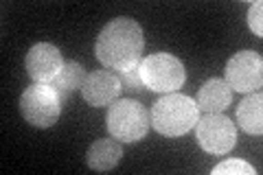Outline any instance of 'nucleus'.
I'll return each mask as SVG.
<instances>
[{"mask_svg": "<svg viewBox=\"0 0 263 175\" xmlns=\"http://www.w3.org/2000/svg\"><path fill=\"white\" fill-rule=\"evenodd\" d=\"M123 149L117 138H101L88 147L86 162L92 171H112L121 162Z\"/></svg>", "mask_w": 263, "mask_h": 175, "instance_id": "obj_10", "label": "nucleus"}, {"mask_svg": "<svg viewBox=\"0 0 263 175\" xmlns=\"http://www.w3.org/2000/svg\"><path fill=\"white\" fill-rule=\"evenodd\" d=\"M20 112L33 127L48 129L62 114V96L51 83H33L20 96Z\"/></svg>", "mask_w": 263, "mask_h": 175, "instance_id": "obj_4", "label": "nucleus"}, {"mask_svg": "<svg viewBox=\"0 0 263 175\" xmlns=\"http://www.w3.org/2000/svg\"><path fill=\"white\" fill-rule=\"evenodd\" d=\"M213 175H257V169L243 160H226L213 166Z\"/></svg>", "mask_w": 263, "mask_h": 175, "instance_id": "obj_14", "label": "nucleus"}, {"mask_svg": "<svg viewBox=\"0 0 263 175\" xmlns=\"http://www.w3.org/2000/svg\"><path fill=\"white\" fill-rule=\"evenodd\" d=\"M84 79H86V70L81 68L77 62H64L62 72L57 74L51 86L57 90L60 96H68V94L75 92V90H81Z\"/></svg>", "mask_w": 263, "mask_h": 175, "instance_id": "obj_13", "label": "nucleus"}, {"mask_svg": "<svg viewBox=\"0 0 263 175\" xmlns=\"http://www.w3.org/2000/svg\"><path fill=\"white\" fill-rule=\"evenodd\" d=\"M200 121V107L186 94L169 92L154 103L149 123L158 134L167 138H178L189 134Z\"/></svg>", "mask_w": 263, "mask_h": 175, "instance_id": "obj_2", "label": "nucleus"}, {"mask_svg": "<svg viewBox=\"0 0 263 175\" xmlns=\"http://www.w3.org/2000/svg\"><path fill=\"white\" fill-rule=\"evenodd\" d=\"M123 92V86L119 81V74L112 70H95L86 74L84 86H81V96L84 101L92 107L112 105Z\"/></svg>", "mask_w": 263, "mask_h": 175, "instance_id": "obj_9", "label": "nucleus"}, {"mask_svg": "<svg viewBox=\"0 0 263 175\" xmlns=\"http://www.w3.org/2000/svg\"><path fill=\"white\" fill-rule=\"evenodd\" d=\"M195 138L204 151L211 155H224L237 143L235 123L224 114H206L195 125Z\"/></svg>", "mask_w": 263, "mask_h": 175, "instance_id": "obj_6", "label": "nucleus"}, {"mask_svg": "<svg viewBox=\"0 0 263 175\" xmlns=\"http://www.w3.org/2000/svg\"><path fill=\"white\" fill-rule=\"evenodd\" d=\"M226 86L237 92H257L263 81V62L254 51H239L226 64Z\"/></svg>", "mask_w": 263, "mask_h": 175, "instance_id": "obj_7", "label": "nucleus"}, {"mask_svg": "<svg viewBox=\"0 0 263 175\" xmlns=\"http://www.w3.org/2000/svg\"><path fill=\"white\" fill-rule=\"evenodd\" d=\"M138 72H141L145 88H149L152 92H164V94L176 92L178 88H182L186 79L184 64L169 53H154L141 60Z\"/></svg>", "mask_w": 263, "mask_h": 175, "instance_id": "obj_5", "label": "nucleus"}, {"mask_svg": "<svg viewBox=\"0 0 263 175\" xmlns=\"http://www.w3.org/2000/svg\"><path fill=\"white\" fill-rule=\"evenodd\" d=\"M233 101V90L226 86L224 79H209L197 92V107L206 114H219Z\"/></svg>", "mask_w": 263, "mask_h": 175, "instance_id": "obj_11", "label": "nucleus"}, {"mask_svg": "<svg viewBox=\"0 0 263 175\" xmlns=\"http://www.w3.org/2000/svg\"><path fill=\"white\" fill-rule=\"evenodd\" d=\"M108 131L119 143H138L149 131V112L134 99H117L108 110Z\"/></svg>", "mask_w": 263, "mask_h": 175, "instance_id": "obj_3", "label": "nucleus"}, {"mask_svg": "<svg viewBox=\"0 0 263 175\" xmlns=\"http://www.w3.org/2000/svg\"><path fill=\"white\" fill-rule=\"evenodd\" d=\"M145 48L143 29L132 18H114L101 29L95 42V55L110 70H129L141 64Z\"/></svg>", "mask_w": 263, "mask_h": 175, "instance_id": "obj_1", "label": "nucleus"}, {"mask_svg": "<svg viewBox=\"0 0 263 175\" xmlns=\"http://www.w3.org/2000/svg\"><path fill=\"white\" fill-rule=\"evenodd\" d=\"M261 103L263 99L259 92H252L243 99L237 107V123L239 127L246 131V134H252V136H261L263 131V125H261Z\"/></svg>", "mask_w": 263, "mask_h": 175, "instance_id": "obj_12", "label": "nucleus"}, {"mask_svg": "<svg viewBox=\"0 0 263 175\" xmlns=\"http://www.w3.org/2000/svg\"><path fill=\"white\" fill-rule=\"evenodd\" d=\"M119 81L123 90H127V92H143L145 90V83L141 79V72H138V66H134V68L129 70H123L119 74Z\"/></svg>", "mask_w": 263, "mask_h": 175, "instance_id": "obj_15", "label": "nucleus"}, {"mask_svg": "<svg viewBox=\"0 0 263 175\" xmlns=\"http://www.w3.org/2000/svg\"><path fill=\"white\" fill-rule=\"evenodd\" d=\"M261 18H263V3L257 0V3L250 5L248 9V27L252 29L254 35H263V24H261Z\"/></svg>", "mask_w": 263, "mask_h": 175, "instance_id": "obj_16", "label": "nucleus"}, {"mask_svg": "<svg viewBox=\"0 0 263 175\" xmlns=\"http://www.w3.org/2000/svg\"><path fill=\"white\" fill-rule=\"evenodd\" d=\"M24 68L35 83H53L64 68L60 48L48 44V42H40V44L31 46L27 60H24Z\"/></svg>", "mask_w": 263, "mask_h": 175, "instance_id": "obj_8", "label": "nucleus"}]
</instances>
